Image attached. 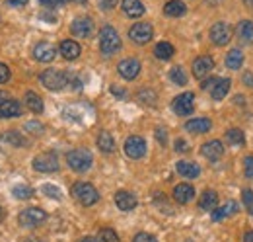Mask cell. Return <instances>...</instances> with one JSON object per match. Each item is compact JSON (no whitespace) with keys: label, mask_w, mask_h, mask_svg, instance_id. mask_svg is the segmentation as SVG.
<instances>
[{"label":"cell","mask_w":253,"mask_h":242,"mask_svg":"<svg viewBox=\"0 0 253 242\" xmlns=\"http://www.w3.org/2000/svg\"><path fill=\"white\" fill-rule=\"evenodd\" d=\"M99 49L103 55H113L121 49V37L115 28L111 26H103L99 31Z\"/></svg>","instance_id":"obj_1"},{"label":"cell","mask_w":253,"mask_h":242,"mask_svg":"<svg viewBox=\"0 0 253 242\" xmlns=\"http://www.w3.org/2000/svg\"><path fill=\"white\" fill-rule=\"evenodd\" d=\"M72 195H74V199L78 203H82L86 207H90V205H94V203L99 201L97 189H95L92 183H88V182H76L72 185Z\"/></svg>","instance_id":"obj_2"},{"label":"cell","mask_w":253,"mask_h":242,"mask_svg":"<svg viewBox=\"0 0 253 242\" xmlns=\"http://www.w3.org/2000/svg\"><path fill=\"white\" fill-rule=\"evenodd\" d=\"M66 162L72 170L76 172H86L92 168V162H94V156L92 152L86 151V149H74L66 154Z\"/></svg>","instance_id":"obj_3"},{"label":"cell","mask_w":253,"mask_h":242,"mask_svg":"<svg viewBox=\"0 0 253 242\" xmlns=\"http://www.w3.org/2000/svg\"><path fill=\"white\" fill-rule=\"evenodd\" d=\"M41 84L47 88V90H63L68 82V76L64 74L63 70H57V68H47L41 72L39 76Z\"/></svg>","instance_id":"obj_4"},{"label":"cell","mask_w":253,"mask_h":242,"mask_svg":"<svg viewBox=\"0 0 253 242\" xmlns=\"http://www.w3.org/2000/svg\"><path fill=\"white\" fill-rule=\"evenodd\" d=\"M20 225L26 227V229H33V227H39L41 223L47 221V213L39 207H28L20 213Z\"/></svg>","instance_id":"obj_5"},{"label":"cell","mask_w":253,"mask_h":242,"mask_svg":"<svg viewBox=\"0 0 253 242\" xmlns=\"http://www.w3.org/2000/svg\"><path fill=\"white\" fill-rule=\"evenodd\" d=\"M33 170L37 172H57L59 170V158L55 152H43L33 158Z\"/></svg>","instance_id":"obj_6"},{"label":"cell","mask_w":253,"mask_h":242,"mask_svg":"<svg viewBox=\"0 0 253 242\" xmlns=\"http://www.w3.org/2000/svg\"><path fill=\"white\" fill-rule=\"evenodd\" d=\"M171 108L177 116H189L195 110V94L193 92H185V94H179L173 102H171Z\"/></svg>","instance_id":"obj_7"},{"label":"cell","mask_w":253,"mask_h":242,"mask_svg":"<svg viewBox=\"0 0 253 242\" xmlns=\"http://www.w3.org/2000/svg\"><path fill=\"white\" fill-rule=\"evenodd\" d=\"M152 35H154V30H152V26L146 24V22H138V24H134V26L128 30V37H130L134 43H138V45L148 43V41L152 39Z\"/></svg>","instance_id":"obj_8"},{"label":"cell","mask_w":253,"mask_h":242,"mask_svg":"<svg viewBox=\"0 0 253 242\" xmlns=\"http://www.w3.org/2000/svg\"><path fill=\"white\" fill-rule=\"evenodd\" d=\"M125 152H126V156L132 158V160L142 158V156L146 154V141H144L142 137H136V135L128 137L125 143Z\"/></svg>","instance_id":"obj_9"},{"label":"cell","mask_w":253,"mask_h":242,"mask_svg":"<svg viewBox=\"0 0 253 242\" xmlns=\"http://www.w3.org/2000/svg\"><path fill=\"white\" fill-rule=\"evenodd\" d=\"M70 30H72L74 35H78V37H90V35L94 33V22H92L88 16H78V18L72 22Z\"/></svg>","instance_id":"obj_10"},{"label":"cell","mask_w":253,"mask_h":242,"mask_svg":"<svg viewBox=\"0 0 253 242\" xmlns=\"http://www.w3.org/2000/svg\"><path fill=\"white\" fill-rule=\"evenodd\" d=\"M55 55H57V49L49 41H41L33 49V57L39 60V62H51V60L55 59Z\"/></svg>","instance_id":"obj_11"},{"label":"cell","mask_w":253,"mask_h":242,"mask_svg":"<svg viewBox=\"0 0 253 242\" xmlns=\"http://www.w3.org/2000/svg\"><path fill=\"white\" fill-rule=\"evenodd\" d=\"M22 104L16 100H4L0 104V120H12V118H20L22 116Z\"/></svg>","instance_id":"obj_12"},{"label":"cell","mask_w":253,"mask_h":242,"mask_svg":"<svg viewBox=\"0 0 253 242\" xmlns=\"http://www.w3.org/2000/svg\"><path fill=\"white\" fill-rule=\"evenodd\" d=\"M117 70H119V74H121L123 78L132 80V78H136L138 72H140V62H138L136 59H123L121 62H119Z\"/></svg>","instance_id":"obj_13"},{"label":"cell","mask_w":253,"mask_h":242,"mask_svg":"<svg viewBox=\"0 0 253 242\" xmlns=\"http://www.w3.org/2000/svg\"><path fill=\"white\" fill-rule=\"evenodd\" d=\"M230 37H232V30H230L224 22H218V24H214V26L211 28V39H212V43H216V45H226V43L230 41Z\"/></svg>","instance_id":"obj_14"},{"label":"cell","mask_w":253,"mask_h":242,"mask_svg":"<svg viewBox=\"0 0 253 242\" xmlns=\"http://www.w3.org/2000/svg\"><path fill=\"white\" fill-rule=\"evenodd\" d=\"M115 205H117L121 211H132V209L138 205V199H136L130 191L121 189V191L115 193Z\"/></svg>","instance_id":"obj_15"},{"label":"cell","mask_w":253,"mask_h":242,"mask_svg":"<svg viewBox=\"0 0 253 242\" xmlns=\"http://www.w3.org/2000/svg\"><path fill=\"white\" fill-rule=\"evenodd\" d=\"M212 66H214V60H212V57H209V55H203V57L195 59V62H193V74H195V78H205L212 70Z\"/></svg>","instance_id":"obj_16"},{"label":"cell","mask_w":253,"mask_h":242,"mask_svg":"<svg viewBox=\"0 0 253 242\" xmlns=\"http://www.w3.org/2000/svg\"><path fill=\"white\" fill-rule=\"evenodd\" d=\"M201 154L205 156V158H209V160H218L222 154H224V145H222L220 141H209V143H205L203 147H201Z\"/></svg>","instance_id":"obj_17"},{"label":"cell","mask_w":253,"mask_h":242,"mask_svg":"<svg viewBox=\"0 0 253 242\" xmlns=\"http://www.w3.org/2000/svg\"><path fill=\"white\" fill-rule=\"evenodd\" d=\"M59 51H61V55H63L66 60H74L80 57L82 47H80L74 39H64L63 43H61V47H59Z\"/></svg>","instance_id":"obj_18"},{"label":"cell","mask_w":253,"mask_h":242,"mask_svg":"<svg viewBox=\"0 0 253 242\" xmlns=\"http://www.w3.org/2000/svg\"><path fill=\"white\" fill-rule=\"evenodd\" d=\"M193 197H195V187L191 183H179V185H175L173 199L177 203H189Z\"/></svg>","instance_id":"obj_19"},{"label":"cell","mask_w":253,"mask_h":242,"mask_svg":"<svg viewBox=\"0 0 253 242\" xmlns=\"http://www.w3.org/2000/svg\"><path fill=\"white\" fill-rule=\"evenodd\" d=\"M185 129L189 133H195V135H201V133H209L212 129V123L207 118H197V120H191L185 123Z\"/></svg>","instance_id":"obj_20"},{"label":"cell","mask_w":253,"mask_h":242,"mask_svg":"<svg viewBox=\"0 0 253 242\" xmlns=\"http://www.w3.org/2000/svg\"><path fill=\"white\" fill-rule=\"evenodd\" d=\"M177 172L183 176V178H197L199 174H201V168H199V164H195V162H189V160H179L177 162Z\"/></svg>","instance_id":"obj_21"},{"label":"cell","mask_w":253,"mask_h":242,"mask_svg":"<svg viewBox=\"0 0 253 242\" xmlns=\"http://www.w3.org/2000/svg\"><path fill=\"white\" fill-rule=\"evenodd\" d=\"M199 207L205 211H212L214 207H218V193L212 189H207L199 199Z\"/></svg>","instance_id":"obj_22"},{"label":"cell","mask_w":253,"mask_h":242,"mask_svg":"<svg viewBox=\"0 0 253 242\" xmlns=\"http://www.w3.org/2000/svg\"><path fill=\"white\" fill-rule=\"evenodd\" d=\"M123 12L128 18H140L144 14V4L140 0H123Z\"/></svg>","instance_id":"obj_23"},{"label":"cell","mask_w":253,"mask_h":242,"mask_svg":"<svg viewBox=\"0 0 253 242\" xmlns=\"http://www.w3.org/2000/svg\"><path fill=\"white\" fill-rule=\"evenodd\" d=\"M185 12H187V8H185V4H183L181 0H169V2H166V6H164V14L169 16V18H179V16H183Z\"/></svg>","instance_id":"obj_24"},{"label":"cell","mask_w":253,"mask_h":242,"mask_svg":"<svg viewBox=\"0 0 253 242\" xmlns=\"http://www.w3.org/2000/svg\"><path fill=\"white\" fill-rule=\"evenodd\" d=\"M236 213H238V203L236 201H228L226 205L212 209V221H222V219H226L230 215H236Z\"/></svg>","instance_id":"obj_25"},{"label":"cell","mask_w":253,"mask_h":242,"mask_svg":"<svg viewBox=\"0 0 253 242\" xmlns=\"http://www.w3.org/2000/svg\"><path fill=\"white\" fill-rule=\"evenodd\" d=\"M24 104H26V108L33 112V114H41L43 112V100L35 94V92H26V98H24Z\"/></svg>","instance_id":"obj_26"},{"label":"cell","mask_w":253,"mask_h":242,"mask_svg":"<svg viewBox=\"0 0 253 242\" xmlns=\"http://www.w3.org/2000/svg\"><path fill=\"white\" fill-rule=\"evenodd\" d=\"M97 147L101 152H113L115 151V141H113V135L107 133V131H101L97 135Z\"/></svg>","instance_id":"obj_27"},{"label":"cell","mask_w":253,"mask_h":242,"mask_svg":"<svg viewBox=\"0 0 253 242\" xmlns=\"http://www.w3.org/2000/svg\"><path fill=\"white\" fill-rule=\"evenodd\" d=\"M238 37L244 43H253V22H250V20L240 22L238 24Z\"/></svg>","instance_id":"obj_28"},{"label":"cell","mask_w":253,"mask_h":242,"mask_svg":"<svg viewBox=\"0 0 253 242\" xmlns=\"http://www.w3.org/2000/svg\"><path fill=\"white\" fill-rule=\"evenodd\" d=\"M230 80L228 78H218L216 80V84L211 88V94H212V98L214 100H222L224 96H228V90H230Z\"/></svg>","instance_id":"obj_29"},{"label":"cell","mask_w":253,"mask_h":242,"mask_svg":"<svg viewBox=\"0 0 253 242\" xmlns=\"http://www.w3.org/2000/svg\"><path fill=\"white\" fill-rule=\"evenodd\" d=\"M173 53H175V49H173V45L171 43H168V41H160L158 45H156V49H154V55L162 60H168L173 57Z\"/></svg>","instance_id":"obj_30"},{"label":"cell","mask_w":253,"mask_h":242,"mask_svg":"<svg viewBox=\"0 0 253 242\" xmlns=\"http://www.w3.org/2000/svg\"><path fill=\"white\" fill-rule=\"evenodd\" d=\"M244 64V53L240 49H232L228 55H226V66L228 68H240Z\"/></svg>","instance_id":"obj_31"},{"label":"cell","mask_w":253,"mask_h":242,"mask_svg":"<svg viewBox=\"0 0 253 242\" xmlns=\"http://www.w3.org/2000/svg\"><path fill=\"white\" fill-rule=\"evenodd\" d=\"M169 80L173 84H177V86H185L187 84V74H185V70L181 66H173L169 70Z\"/></svg>","instance_id":"obj_32"},{"label":"cell","mask_w":253,"mask_h":242,"mask_svg":"<svg viewBox=\"0 0 253 242\" xmlns=\"http://www.w3.org/2000/svg\"><path fill=\"white\" fill-rule=\"evenodd\" d=\"M226 141H228L230 145L240 147V145H244V143H246V137H244V133H242L240 129L232 127V129H228V131H226Z\"/></svg>","instance_id":"obj_33"},{"label":"cell","mask_w":253,"mask_h":242,"mask_svg":"<svg viewBox=\"0 0 253 242\" xmlns=\"http://www.w3.org/2000/svg\"><path fill=\"white\" fill-rule=\"evenodd\" d=\"M2 141L10 143L12 147H24V145H26V139H24L18 131H8V133H4V135H2Z\"/></svg>","instance_id":"obj_34"},{"label":"cell","mask_w":253,"mask_h":242,"mask_svg":"<svg viewBox=\"0 0 253 242\" xmlns=\"http://www.w3.org/2000/svg\"><path fill=\"white\" fill-rule=\"evenodd\" d=\"M12 193H14V197H18V199H30L33 195V189L30 185H16L14 189H12Z\"/></svg>","instance_id":"obj_35"},{"label":"cell","mask_w":253,"mask_h":242,"mask_svg":"<svg viewBox=\"0 0 253 242\" xmlns=\"http://www.w3.org/2000/svg\"><path fill=\"white\" fill-rule=\"evenodd\" d=\"M97 239H99V242H121L113 229H101L99 235H97Z\"/></svg>","instance_id":"obj_36"},{"label":"cell","mask_w":253,"mask_h":242,"mask_svg":"<svg viewBox=\"0 0 253 242\" xmlns=\"http://www.w3.org/2000/svg\"><path fill=\"white\" fill-rule=\"evenodd\" d=\"M41 189H43V193H45V195H49V197H55V199H61V197H63L61 189H59L57 185H53V183H45Z\"/></svg>","instance_id":"obj_37"},{"label":"cell","mask_w":253,"mask_h":242,"mask_svg":"<svg viewBox=\"0 0 253 242\" xmlns=\"http://www.w3.org/2000/svg\"><path fill=\"white\" fill-rule=\"evenodd\" d=\"M242 199H244V205H246L248 213L253 215V189H244L242 191Z\"/></svg>","instance_id":"obj_38"},{"label":"cell","mask_w":253,"mask_h":242,"mask_svg":"<svg viewBox=\"0 0 253 242\" xmlns=\"http://www.w3.org/2000/svg\"><path fill=\"white\" fill-rule=\"evenodd\" d=\"M138 98H140L144 104H150V106L156 104V94H154L152 90H142L140 94H138Z\"/></svg>","instance_id":"obj_39"},{"label":"cell","mask_w":253,"mask_h":242,"mask_svg":"<svg viewBox=\"0 0 253 242\" xmlns=\"http://www.w3.org/2000/svg\"><path fill=\"white\" fill-rule=\"evenodd\" d=\"M26 129L33 133V135H41L43 133V125L41 123H35V121H30V123H26Z\"/></svg>","instance_id":"obj_40"},{"label":"cell","mask_w":253,"mask_h":242,"mask_svg":"<svg viewBox=\"0 0 253 242\" xmlns=\"http://www.w3.org/2000/svg\"><path fill=\"white\" fill-rule=\"evenodd\" d=\"M244 170H246V176L253 180V156H246V160H244Z\"/></svg>","instance_id":"obj_41"},{"label":"cell","mask_w":253,"mask_h":242,"mask_svg":"<svg viewBox=\"0 0 253 242\" xmlns=\"http://www.w3.org/2000/svg\"><path fill=\"white\" fill-rule=\"evenodd\" d=\"M132 242H158L156 241V237H152V235H148V233H138Z\"/></svg>","instance_id":"obj_42"},{"label":"cell","mask_w":253,"mask_h":242,"mask_svg":"<svg viewBox=\"0 0 253 242\" xmlns=\"http://www.w3.org/2000/svg\"><path fill=\"white\" fill-rule=\"evenodd\" d=\"M8 80H10V68L4 62H0V84H4Z\"/></svg>","instance_id":"obj_43"},{"label":"cell","mask_w":253,"mask_h":242,"mask_svg":"<svg viewBox=\"0 0 253 242\" xmlns=\"http://www.w3.org/2000/svg\"><path fill=\"white\" fill-rule=\"evenodd\" d=\"M156 139H158L160 145H164V147L168 145V133H166L164 127H158V129H156Z\"/></svg>","instance_id":"obj_44"},{"label":"cell","mask_w":253,"mask_h":242,"mask_svg":"<svg viewBox=\"0 0 253 242\" xmlns=\"http://www.w3.org/2000/svg\"><path fill=\"white\" fill-rule=\"evenodd\" d=\"M111 94H113L115 98L123 100V98L126 96V90H125V88H121V86H111Z\"/></svg>","instance_id":"obj_45"},{"label":"cell","mask_w":253,"mask_h":242,"mask_svg":"<svg viewBox=\"0 0 253 242\" xmlns=\"http://www.w3.org/2000/svg\"><path fill=\"white\" fill-rule=\"evenodd\" d=\"M175 151H177V152H187V151H189V145H187L183 139H177V141H175Z\"/></svg>","instance_id":"obj_46"},{"label":"cell","mask_w":253,"mask_h":242,"mask_svg":"<svg viewBox=\"0 0 253 242\" xmlns=\"http://www.w3.org/2000/svg\"><path fill=\"white\" fill-rule=\"evenodd\" d=\"M41 4H45V6H61L64 2H68V0H39Z\"/></svg>","instance_id":"obj_47"},{"label":"cell","mask_w":253,"mask_h":242,"mask_svg":"<svg viewBox=\"0 0 253 242\" xmlns=\"http://www.w3.org/2000/svg\"><path fill=\"white\" fill-rule=\"evenodd\" d=\"M216 80H218V78H207V82H203V88H205V90H211V88L216 84Z\"/></svg>","instance_id":"obj_48"},{"label":"cell","mask_w":253,"mask_h":242,"mask_svg":"<svg viewBox=\"0 0 253 242\" xmlns=\"http://www.w3.org/2000/svg\"><path fill=\"white\" fill-rule=\"evenodd\" d=\"M10 6H14V8H20V6H26L28 4V0H6Z\"/></svg>","instance_id":"obj_49"},{"label":"cell","mask_w":253,"mask_h":242,"mask_svg":"<svg viewBox=\"0 0 253 242\" xmlns=\"http://www.w3.org/2000/svg\"><path fill=\"white\" fill-rule=\"evenodd\" d=\"M244 84L246 86H253V72H246L244 74Z\"/></svg>","instance_id":"obj_50"},{"label":"cell","mask_w":253,"mask_h":242,"mask_svg":"<svg viewBox=\"0 0 253 242\" xmlns=\"http://www.w3.org/2000/svg\"><path fill=\"white\" fill-rule=\"evenodd\" d=\"M117 2H119V0H103V8L111 10V8H115V6H117Z\"/></svg>","instance_id":"obj_51"},{"label":"cell","mask_w":253,"mask_h":242,"mask_svg":"<svg viewBox=\"0 0 253 242\" xmlns=\"http://www.w3.org/2000/svg\"><path fill=\"white\" fill-rule=\"evenodd\" d=\"M39 18H41V20H45V22H55V20H57V18H55V16H51V14H41Z\"/></svg>","instance_id":"obj_52"},{"label":"cell","mask_w":253,"mask_h":242,"mask_svg":"<svg viewBox=\"0 0 253 242\" xmlns=\"http://www.w3.org/2000/svg\"><path fill=\"white\" fill-rule=\"evenodd\" d=\"M244 242H253V231H248L244 235Z\"/></svg>","instance_id":"obj_53"},{"label":"cell","mask_w":253,"mask_h":242,"mask_svg":"<svg viewBox=\"0 0 253 242\" xmlns=\"http://www.w3.org/2000/svg\"><path fill=\"white\" fill-rule=\"evenodd\" d=\"M4 100H6V92H2V90H0V104H2Z\"/></svg>","instance_id":"obj_54"},{"label":"cell","mask_w":253,"mask_h":242,"mask_svg":"<svg viewBox=\"0 0 253 242\" xmlns=\"http://www.w3.org/2000/svg\"><path fill=\"white\" fill-rule=\"evenodd\" d=\"M80 242H97L95 239H90V237H86V239H82Z\"/></svg>","instance_id":"obj_55"},{"label":"cell","mask_w":253,"mask_h":242,"mask_svg":"<svg viewBox=\"0 0 253 242\" xmlns=\"http://www.w3.org/2000/svg\"><path fill=\"white\" fill-rule=\"evenodd\" d=\"M72 2H78V4H86V0H72Z\"/></svg>","instance_id":"obj_56"},{"label":"cell","mask_w":253,"mask_h":242,"mask_svg":"<svg viewBox=\"0 0 253 242\" xmlns=\"http://www.w3.org/2000/svg\"><path fill=\"white\" fill-rule=\"evenodd\" d=\"M246 4H250V6H253V0H244Z\"/></svg>","instance_id":"obj_57"}]
</instances>
